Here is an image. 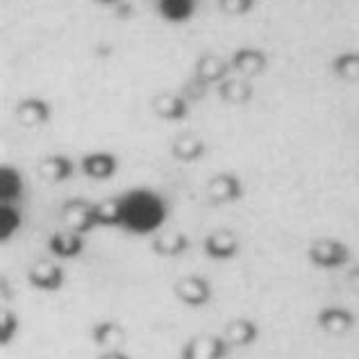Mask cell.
<instances>
[{
    "instance_id": "obj_1",
    "label": "cell",
    "mask_w": 359,
    "mask_h": 359,
    "mask_svg": "<svg viewBox=\"0 0 359 359\" xmlns=\"http://www.w3.org/2000/svg\"><path fill=\"white\" fill-rule=\"evenodd\" d=\"M121 225L132 232L148 234L157 230L166 219V203L148 189H135L121 198Z\"/></svg>"
},
{
    "instance_id": "obj_2",
    "label": "cell",
    "mask_w": 359,
    "mask_h": 359,
    "mask_svg": "<svg viewBox=\"0 0 359 359\" xmlns=\"http://www.w3.org/2000/svg\"><path fill=\"white\" fill-rule=\"evenodd\" d=\"M62 219L73 232L84 234L98 225L96 205L82 201V198H73V201H69L62 207Z\"/></svg>"
},
{
    "instance_id": "obj_3",
    "label": "cell",
    "mask_w": 359,
    "mask_h": 359,
    "mask_svg": "<svg viewBox=\"0 0 359 359\" xmlns=\"http://www.w3.org/2000/svg\"><path fill=\"white\" fill-rule=\"evenodd\" d=\"M230 348L223 337H196L184 346L182 359H223Z\"/></svg>"
},
{
    "instance_id": "obj_4",
    "label": "cell",
    "mask_w": 359,
    "mask_h": 359,
    "mask_svg": "<svg viewBox=\"0 0 359 359\" xmlns=\"http://www.w3.org/2000/svg\"><path fill=\"white\" fill-rule=\"evenodd\" d=\"M207 196L212 205H225L234 203L241 198V182L234 173H219L210 180L207 184Z\"/></svg>"
},
{
    "instance_id": "obj_5",
    "label": "cell",
    "mask_w": 359,
    "mask_h": 359,
    "mask_svg": "<svg viewBox=\"0 0 359 359\" xmlns=\"http://www.w3.org/2000/svg\"><path fill=\"white\" fill-rule=\"evenodd\" d=\"M175 296L191 307H203L212 300V287H210V282L203 278L189 276L175 282Z\"/></svg>"
},
{
    "instance_id": "obj_6",
    "label": "cell",
    "mask_w": 359,
    "mask_h": 359,
    "mask_svg": "<svg viewBox=\"0 0 359 359\" xmlns=\"http://www.w3.org/2000/svg\"><path fill=\"white\" fill-rule=\"evenodd\" d=\"M27 280H30V285L36 289L57 291L64 285V271L57 264H53L48 259H39V262H34V266L27 273Z\"/></svg>"
},
{
    "instance_id": "obj_7",
    "label": "cell",
    "mask_w": 359,
    "mask_h": 359,
    "mask_svg": "<svg viewBox=\"0 0 359 359\" xmlns=\"http://www.w3.org/2000/svg\"><path fill=\"white\" fill-rule=\"evenodd\" d=\"M16 118L25 128H36L50 118V107H48V102H43L39 98H25L18 102Z\"/></svg>"
},
{
    "instance_id": "obj_8",
    "label": "cell",
    "mask_w": 359,
    "mask_h": 359,
    "mask_svg": "<svg viewBox=\"0 0 359 359\" xmlns=\"http://www.w3.org/2000/svg\"><path fill=\"white\" fill-rule=\"evenodd\" d=\"M309 257L318 266H341L348 259V250L337 241H316L311 245Z\"/></svg>"
},
{
    "instance_id": "obj_9",
    "label": "cell",
    "mask_w": 359,
    "mask_h": 359,
    "mask_svg": "<svg viewBox=\"0 0 359 359\" xmlns=\"http://www.w3.org/2000/svg\"><path fill=\"white\" fill-rule=\"evenodd\" d=\"M239 250V241L232 232L219 230L205 239V252L214 259H230Z\"/></svg>"
},
{
    "instance_id": "obj_10",
    "label": "cell",
    "mask_w": 359,
    "mask_h": 359,
    "mask_svg": "<svg viewBox=\"0 0 359 359\" xmlns=\"http://www.w3.org/2000/svg\"><path fill=\"white\" fill-rule=\"evenodd\" d=\"M82 171L93 180H107L116 173V157L109 153H91L82 159Z\"/></svg>"
},
{
    "instance_id": "obj_11",
    "label": "cell",
    "mask_w": 359,
    "mask_h": 359,
    "mask_svg": "<svg viewBox=\"0 0 359 359\" xmlns=\"http://www.w3.org/2000/svg\"><path fill=\"white\" fill-rule=\"evenodd\" d=\"M73 173V164L64 155H50L39 162V175L46 182H64Z\"/></svg>"
},
{
    "instance_id": "obj_12",
    "label": "cell",
    "mask_w": 359,
    "mask_h": 359,
    "mask_svg": "<svg viewBox=\"0 0 359 359\" xmlns=\"http://www.w3.org/2000/svg\"><path fill=\"white\" fill-rule=\"evenodd\" d=\"M171 153L180 162H196L198 157L205 153V144L198 135H191V132H184V135L175 137Z\"/></svg>"
},
{
    "instance_id": "obj_13",
    "label": "cell",
    "mask_w": 359,
    "mask_h": 359,
    "mask_svg": "<svg viewBox=\"0 0 359 359\" xmlns=\"http://www.w3.org/2000/svg\"><path fill=\"white\" fill-rule=\"evenodd\" d=\"M48 248L53 255H57V257L71 259V257H78V255L84 250V239L78 232H71V234L55 232L53 239L48 241Z\"/></svg>"
},
{
    "instance_id": "obj_14",
    "label": "cell",
    "mask_w": 359,
    "mask_h": 359,
    "mask_svg": "<svg viewBox=\"0 0 359 359\" xmlns=\"http://www.w3.org/2000/svg\"><path fill=\"white\" fill-rule=\"evenodd\" d=\"M153 107L155 111L162 118L166 121H180V118H184L187 116V100L182 96H175V93H159V96L153 100Z\"/></svg>"
},
{
    "instance_id": "obj_15",
    "label": "cell",
    "mask_w": 359,
    "mask_h": 359,
    "mask_svg": "<svg viewBox=\"0 0 359 359\" xmlns=\"http://www.w3.org/2000/svg\"><path fill=\"white\" fill-rule=\"evenodd\" d=\"M232 66L241 75H245V78H252V75H259L264 71V66H266V57H264V55L259 50H255V48H241V50L234 53Z\"/></svg>"
},
{
    "instance_id": "obj_16",
    "label": "cell",
    "mask_w": 359,
    "mask_h": 359,
    "mask_svg": "<svg viewBox=\"0 0 359 359\" xmlns=\"http://www.w3.org/2000/svg\"><path fill=\"white\" fill-rule=\"evenodd\" d=\"M353 323H355V318L351 311L337 309V307L320 311V316H318V325L330 334H344L353 327Z\"/></svg>"
},
{
    "instance_id": "obj_17",
    "label": "cell",
    "mask_w": 359,
    "mask_h": 359,
    "mask_svg": "<svg viewBox=\"0 0 359 359\" xmlns=\"http://www.w3.org/2000/svg\"><path fill=\"white\" fill-rule=\"evenodd\" d=\"M201 80H205L207 84L212 82H223L225 75H228V64H225L219 55H203L196 64V73Z\"/></svg>"
},
{
    "instance_id": "obj_18",
    "label": "cell",
    "mask_w": 359,
    "mask_h": 359,
    "mask_svg": "<svg viewBox=\"0 0 359 359\" xmlns=\"http://www.w3.org/2000/svg\"><path fill=\"white\" fill-rule=\"evenodd\" d=\"M223 339L230 346H239V348L241 346H250L255 339H257V325H255L252 320H245V318L232 320V323L225 327Z\"/></svg>"
},
{
    "instance_id": "obj_19",
    "label": "cell",
    "mask_w": 359,
    "mask_h": 359,
    "mask_svg": "<svg viewBox=\"0 0 359 359\" xmlns=\"http://www.w3.org/2000/svg\"><path fill=\"white\" fill-rule=\"evenodd\" d=\"M219 93L225 102H230V105H245L250 98H252V87L245 80H239V78H225L221 84H219Z\"/></svg>"
},
{
    "instance_id": "obj_20",
    "label": "cell",
    "mask_w": 359,
    "mask_h": 359,
    "mask_svg": "<svg viewBox=\"0 0 359 359\" xmlns=\"http://www.w3.org/2000/svg\"><path fill=\"white\" fill-rule=\"evenodd\" d=\"M21 194H23L21 173L12 166H3L0 168V198H3V205L18 201Z\"/></svg>"
},
{
    "instance_id": "obj_21",
    "label": "cell",
    "mask_w": 359,
    "mask_h": 359,
    "mask_svg": "<svg viewBox=\"0 0 359 359\" xmlns=\"http://www.w3.org/2000/svg\"><path fill=\"white\" fill-rule=\"evenodd\" d=\"M189 248V239L182 232H166L159 234V237L153 241V250L162 257H177Z\"/></svg>"
},
{
    "instance_id": "obj_22",
    "label": "cell",
    "mask_w": 359,
    "mask_h": 359,
    "mask_svg": "<svg viewBox=\"0 0 359 359\" xmlns=\"http://www.w3.org/2000/svg\"><path fill=\"white\" fill-rule=\"evenodd\" d=\"M93 341L102 348H109V351H118V348L126 344V332L123 327L116 323H98L93 327Z\"/></svg>"
},
{
    "instance_id": "obj_23",
    "label": "cell",
    "mask_w": 359,
    "mask_h": 359,
    "mask_svg": "<svg viewBox=\"0 0 359 359\" xmlns=\"http://www.w3.org/2000/svg\"><path fill=\"white\" fill-rule=\"evenodd\" d=\"M196 0H157V12L162 14L166 21H187L194 16Z\"/></svg>"
},
{
    "instance_id": "obj_24",
    "label": "cell",
    "mask_w": 359,
    "mask_h": 359,
    "mask_svg": "<svg viewBox=\"0 0 359 359\" xmlns=\"http://www.w3.org/2000/svg\"><path fill=\"white\" fill-rule=\"evenodd\" d=\"M121 198H107L96 205L98 225H121Z\"/></svg>"
},
{
    "instance_id": "obj_25",
    "label": "cell",
    "mask_w": 359,
    "mask_h": 359,
    "mask_svg": "<svg viewBox=\"0 0 359 359\" xmlns=\"http://www.w3.org/2000/svg\"><path fill=\"white\" fill-rule=\"evenodd\" d=\"M21 225V214L14 205H3L0 207V239L7 241Z\"/></svg>"
},
{
    "instance_id": "obj_26",
    "label": "cell",
    "mask_w": 359,
    "mask_h": 359,
    "mask_svg": "<svg viewBox=\"0 0 359 359\" xmlns=\"http://www.w3.org/2000/svg\"><path fill=\"white\" fill-rule=\"evenodd\" d=\"M16 327H18L16 316L3 309V314H0V344L7 346L12 341V337L16 334Z\"/></svg>"
},
{
    "instance_id": "obj_27",
    "label": "cell",
    "mask_w": 359,
    "mask_h": 359,
    "mask_svg": "<svg viewBox=\"0 0 359 359\" xmlns=\"http://www.w3.org/2000/svg\"><path fill=\"white\" fill-rule=\"evenodd\" d=\"M207 84L205 80H201L198 75H194L191 80H187V84H184V89H182V93H184V98L187 100H201L205 93H207Z\"/></svg>"
},
{
    "instance_id": "obj_28",
    "label": "cell",
    "mask_w": 359,
    "mask_h": 359,
    "mask_svg": "<svg viewBox=\"0 0 359 359\" xmlns=\"http://www.w3.org/2000/svg\"><path fill=\"white\" fill-rule=\"evenodd\" d=\"M252 7V0H221V9L228 14H245Z\"/></svg>"
},
{
    "instance_id": "obj_29",
    "label": "cell",
    "mask_w": 359,
    "mask_h": 359,
    "mask_svg": "<svg viewBox=\"0 0 359 359\" xmlns=\"http://www.w3.org/2000/svg\"><path fill=\"white\" fill-rule=\"evenodd\" d=\"M337 69L344 75H348V78H357L359 75V57H344L341 62H337Z\"/></svg>"
},
{
    "instance_id": "obj_30",
    "label": "cell",
    "mask_w": 359,
    "mask_h": 359,
    "mask_svg": "<svg viewBox=\"0 0 359 359\" xmlns=\"http://www.w3.org/2000/svg\"><path fill=\"white\" fill-rule=\"evenodd\" d=\"M130 12H132V7H130L128 3H123V0L116 5V14H118L121 18H130Z\"/></svg>"
},
{
    "instance_id": "obj_31",
    "label": "cell",
    "mask_w": 359,
    "mask_h": 359,
    "mask_svg": "<svg viewBox=\"0 0 359 359\" xmlns=\"http://www.w3.org/2000/svg\"><path fill=\"white\" fill-rule=\"evenodd\" d=\"M98 359H130V357L123 355L121 351H107V353H102Z\"/></svg>"
},
{
    "instance_id": "obj_32",
    "label": "cell",
    "mask_w": 359,
    "mask_h": 359,
    "mask_svg": "<svg viewBox=\"0 0 359 359\" xmlns=\"http://www.w3.org/2000/svg\"><path fill=\"white\" fill-rule=\"evenodd\" d=\"M351 282H353V287L359 291V269L357 271H353V276H351Z\"/></svg>"
},
{
    "instance_id": "obj_33",
    "label": "cell",
    "mask_w": 359,
    "mask_h": 359,
    "mask_svg": "<svg viewBox=\"0 0 359 359\" xmlns=\"http://www.w3.org/2000/svg\"><path fill=\"white\" fill-rule=\"evenodd\" d=\"M96 3H100V5H118L121 0H96Z\"/></svg>"
}]
</instances>
